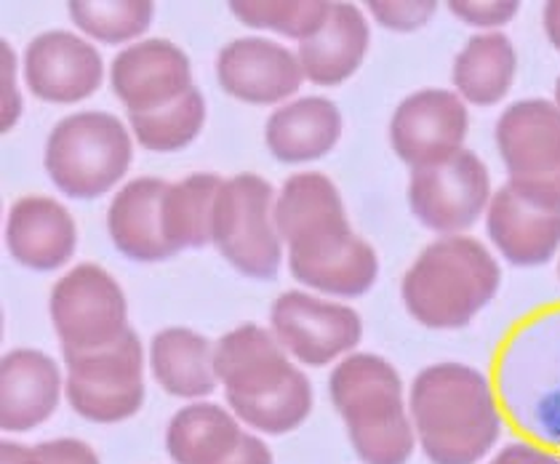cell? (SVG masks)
<instances>
[{"instance_id":"2","label":"cell","mask_w":560,"mask_h":464,"mask_svg":"<svg viewBox=\"0 0 560 464\" xmlns=\"http://www.w3.org/2000/svg\"><path fill=\"white\" fill-rule=\"evenodd\" d=\"M499 289V265L478 241L446 235L430 243L404 278V302L422 326L462 328Z\"/></svg>"},{"instance_id":"12","label":"cell","mask_w":560,"mask_h":464,"mask_svg":"<svg viewBox=\"0 0 560 464\" xmlns=\"http://www.w3.org/2000/svg\"><path fill=\"white\" fill-rule=\"evenodd\" d=\"M219 85L246 105H278L304 81L300 57L265 38H237L217 57Z\"/></svg>"},{"instance_id":"15","label":"cell","mask_w":560,"mask_h":464,"mask_svg":"<svg viewBox=\"0 0 560 464\" xmlns=\"http://www.w3.org/2000/svg\"><path fill=\"white\" fill-rule=\"evenodd\" d=\"M214 366L228 395H243V398L272 393L296 371L285 358L276 334L254 323L237 326L217 341Z\"/></svg>"},{"instance_id":"38","label":"cell","mask_w":560,"mask_h":464,"mask_svg":"<svg viewBox=\"0 0 560 464\" xmlns=\"http://www.w3.org/2000/svg\"><path fill=\"white\" fill-rule=\"evenodd\" d=\"M222 464H272V454L259 438L246 436V432H243L241 443L235 445L233 454H230Z\"/></svg>"},{"instance_id":"9","label":"cell","mask_w":560,"mask_h":464,"mask_svg":"<svg viewBox=\"0 0 560 464\" xmlns=\"http://www.w3.org/2000/svg\"><path fill=\"white\" fill-rule=\"evenodd\" d=\"M467 137V107L452 91H417L395 109L389 142L411 169L435 166L462 152Z\"/></svg>"},{"instance_id":"31","label":"cell","mask_w":560,"mask_h":464,"mask_svg":"<svg viewBox=\"0 0 560 464\" xmlns=\"http://www.w3.org/2000/svg\"><path fill=\"white\" fill-rule=\"evenodd\" d=\"M334 3L328 0H246L230 3V11L248 27L276 30L294 40H307L324 27Z\"/></svg>"},{"instance_id":"20","label":"cell","mask_w":560,"mask_h":464,"mask_svg":"<svg viewBox=\"0 0 560 464\" xmlns=\"http://www.w3.org/2000/svg\"><path fill=\"white\" fill-rule=\"evenodd\" d=\"M166 182L133 179L113 198L107 211V230L115 248L137 262H161L176 254L161 228V200Z\"/></svg>"},{"instance_id":"4","label":"cell","mask_w":560,"mask_h":464,"mask_svg":"<svg viewBox=\"0 0 560 464\" xmlns=\"http://www.w3.org/2000/svg\"><path fill=\"white\" fill-rule=\"evenodd\" d=\"M67 363V401L72 411L96 425H115L142 408V345L137 334L126 332L100 350L62 347Z\"/></svg>"},{"instance_id":"5","label":"cell","mask_w":560,"mask_h":464,"mask_svg":"<svg viewBox=\"0 0 560 464\" xmlns=\"http://www.w3.org/2000/svg\"><path fill=\"white\" fill-rule=\"evenodd\" d=\"M272 209V187L257 174L233 176L217 195L211 241L219 254L248 278H276L283 259V241Z\"/></svg>"},{"instance_id":"34","label":"cell","mask_w":560,"mask_h":464,"mask_svg":"<svg viewBox=\"0 0 560 464\" xmlns=\"http://www.w3.org/2000/svg\"><path fill=\"white\" fill-rule=\"evenodd\" d=\"M448 11L472 27H499L517 14V3L515 0H459L448 3Z\"/></svg>"},{"instance_id":"17","label":"cell","mask_w":560,"mask_h":464,"mask_svg":"<svg viewBox=\"0 0 560 464\" xmlns=\"http://www.w3.org/2000/svg\"><path fill=\"white\" fill-rule=\"evenodd\" d=\"M57 363L40 350H14L0 360V427L27 432L44 425L59 406Z\"/></svg>"},{"instance_id":"21","label":"cell","mask_w":560,"mask_h":464,"mask_svg":"<svg viewBox=\"0 0 560 464\" xmlns=\"http://www.w3.org/2000/svg\"><path fill=\"white\" fill-rule=\"evenodd\" d=\"M369 51V24L352 3H334L324 27L300 43L302 72L310 83L339 85L358 70Z\"/></svg>"},{"instance_id":"3","label":"cell","mask_w":560,"mask_h":464,"mask_svg":"<svg viewBox=\"0 0 560 464\" xmlns=\"http://www.w3.org/2000/svg\"><path fill=\"white\" fill-rule=\"evenodd\" d=\"M131 163V137L107 113H75L51 128L46 171L70 198H100L118 185Z\"/></svg>"},{"instance_id":"26","label":"cell","mask_w":560,"mask_h":464,"mask_svg":"<svg viewBox=\"0 0 560 464\" xmlns=\"http://www.w3.org/2000/svg\"><path fill=\"white\" fill-rule=\"evenodd\" d=\"M224 179L217 174H192L168 185L161 200V228L176 252L211 241L214 206Z\"/></svg>"},{"instance_id":"39","label":"cell","mask_w":560,"mask_h":464,"mask_svg":"<svg viewBox=\"0 0 560 464\" xmlns=\"http://www.w3.org/2000/svg\"><path fill=\"white\" fill-rule=\"evenodd\" d=\"M491 464H560V462L556 460V456L534 449V445L515 443V445H508V449H504Z\"/></svg>"},{"instance_id":"24","label":"cell","mask_w":560,"mask_h":464,"mask_svg":"<svg viewBox=\"0 0 560 464\" xmlns=\"http://www.w3.org/2000/svg\"><path fill=\"white\" fill-rule=\"evenodd\" d=\"M150 366L158 384L176 398H206L219 384L214 347L190 328H166L155 334Z\"/></svg>"},{"instance_id":"1","label":"cell","mask_w":560,"mask_h":464,"mask_svg":"<svg viewBox=\"0 0 560 464\" xmlns=\"http://www.w3.org/2000/svg\"><path fill=\"white\" fill-rule=\"evenodd\" d=\"M411 422L432 464L480 462L502 430L489 380L462 363L430 366L417 376Z\"/></svg>"},{"instance_id":"35","label":"cell","mask_w":560,"mask_h":464,"mask_svg":"<svg viewBox=\"0 0 560 464\" xmlns=\"http://www.w3.org/2000/svg\"><path fill=\"white\" fill-rule=\"evenodd\" d=\"M508 185L528 204L560 213V169L550 171V174L532 176V179H510Z\"/></svg>"},{"instance_id":"10","label":"cell","mask_w":560,"mask_h":464,"mask_svg":"<svg viewBox=\"0 0 560 464\" xmlns=\"http://www.w3.org/2000/svg\"><path fill=\"white\" fill-rule=\"evenodd\" d=\"M276 230L289 254L315 252L352 235L334 182L315 171L294 174L276 200Z\"/></svg>"},{"instance_id":"18","label":"cell","mask_w":560,"mask_h":464,"mask_svg":"<svg viewBox=\"0 0 560 464\" xmlns=\"http://www.w3.org/2000/svg\"><path fill=\"white\" fill-rule=\"evenodd\" d=\"M5 243L11 256L30 270H57L75 254V222L62 204L33 195L11 209L5 222Z\"/></svg>"},{"instance_id":"8","label":"cell","mask_w":560,"mask_h":464,"mask_svg":"<svg viewBox=\"0 0 560 464\" xmlns=\"http://www.w3.org/2000/svg\"><path fill=\"white\" fill-rule=\"evenodd\" d=\"M272 334L291 356L307 366H326L361 341L363 326L355 310L324 302L304 291L278 297L270 313Z\"/></svg>"},{"instance_id":"36","label":"cell","mask_w":560,"mask_h":464,"mask_svg":"<svg viewBox=\"0 0 560 464\" xmlns=\"http://www.w3.org/2000/svg\"><path fill=\"white\" fill-rule=\"evenodd\" d=\"M40 464H100L91 445L75 438H59V441H48L35 445Z\"/></svg>"},{"instance_id":"37","label":"cell","mask_w":560,"mask_h":464,"mask_svg":"<svg viewBox=\"0 0 560 464\" xmlns=\"http://www.w3.org/2000/svg\"><path fill=\"white\" fill-rule=\"evenodd\" d=\"M20 107L22 100L16 94V85H14V54L9 51V46L3 43V131H9L11 126L16 124L20 118Z\"/></svg>"},{"instance_id":"23","label":"cell","mask_w":560,"mask_h":464,"mask_svg":"<svg viewBox=\"0 0 560 464\" xmlns=\"http://www.w3.org/2000/svg\"><path fill=\"white\" fill-rule=\"evenodd\" d=\"M289 265L300 283L331 297L366 294L380 272L374 248L355 232L315 252L289 254Z\"/></svg>"},{"instance_id":"25","label":"cell","mask_w":560,"mask_h":464,"mask_svg":"<svg viewBox=\"0 0 560 464\" xmlns=\"http://www.w3.org/2000/svg\"><path fill=\"white\" fill-rule=\"evenodd\" d=\"M241 436V425L222 406L192 403L168 422L166 449L176 464H222Z\"/></svg>"},{"instance_id":"28","label":"cell","mask_w":560,"mask_h":464,"mask_svg":"<svg viewBox=\"0 0 560 464\" xmlns=\"http://www.w3.org/2000/svg\"><path fill=\"white\" fill-rule=\"evenodd\" d=\"M233 411L254 430L267 436H283L296 430L313 411V387L302 371H294L278 390L259 395V398H243V395H228Z\"/></svg>"},{"instance_id":"14","label":"cell","mask_w":560,"mask_h":464,"mask_svg":"<svg viewBox=\"0 0 560 464\" xmlns=\"http://www.w3.org/2000/svg\"><path fill=\"white\" fill-rule=\"evenodd\" d=\"M328 390L347 430L382 425L406 414L404 382L398 371L380 356L361 352V356L345 358L334 369Z\"/></svg>"},{"instance_id":"19","label":"cell","mask_w":560,"mask_h":464,"mask_svg":"<svg viewBox=\"0 0 560 464\" xmlns=\"http://www.w3.org/2000/svg\"><path fill=\"white\" fill-rule=\"evenodd\" d=\"M486 224L494 246L513 265H545L560 246V213L528 204L510 185L491 198Z\"/></svg>"},{"instance_id":"42","label":"cell","mask_w":560,"mask_h":464,"mask_svg":"<svg viewBox=\"0 0 560 464\" xmlns=\"http://www.w3.org/2000/svg\"><path fill=\"white\" fill-rule=\"evenodd\" d=\"M556 105L560 107V78H558V85H556Z\"/></svg>"},{"instance_id":"30","label":"cell","mask_w":560,"mask_h":464,"mask_svg":"<svg viewBox=\"0 0 560 464\" xmlns=\"http://www.w3.org/2000/svg\"><path fill=\"white\" fill-rule=\"evenodd\" d=\"M67 11L75 27L107 46L139 38L155 14L148 0H75Z\"/></svg>"},{"instance_id":"22","label":"cell","mask_w":560,"mask_h":464,"mask_svg":"<svg viewBox=\"0 0 560 464\" xmlns=\"http://www.w3.org/2000/svg\"><path fill=\"white\" fill-rule=\"evenodd\" d=\"M342 134V115L324 96H304L278 107L267 120V148L283 163L318 161Z\"/></svg>"},{"instance_id":"32","label":"cell","mask_w":560,"mask_h":464,"mask_svg":"<svg viewBox=\"0 0 560 464\" xmlns=\"http://www.w3.org/2000/svg\"><path fill=\"white\" fill-rule=\"evenodd\" d=\"M347 436L363 464H406L417 443V430L406 414L382 425L352 427Z\"/></svg>"},{"instance_id":"6","label":"cell","mask_w":560,"mask_h":464,"mask_svg":"<svg viewBox=\"0 0 560 464\" xmlns=\"http://www.w3.org/2000/svg\"><path fill=\"white\" fill-rule=\"evenodd\" d=\"M48 310L62 347L72 350H100L129 332L124 291L96 265L67 272L54 286Z\"/></svg>"},{"instance_id":"27","label":"cell","mask_w":560,"mask_h":464,"mask_svg":"<svg viewBox=\"0 0 560 464\" xmlns=\"http://www.w3.org/2000/svg\"><path fill=\"white\" fill-rule=\"evenodd\" d=\"M515 67V48L504 35H478L456 57L454 85L472 105H497L513 85Z\"/></svg>"},{"instance_id":"33","label":"cell","mask_w":560,"mask_h":464,"mask_svg":"<svg viewBox=\"0 0 560 464\" xmlns=\"http://www.w3.org/2000/svg\"><path fill=\"white\" fill-rule=\"evenodd\" d=\"M438 5L430 0H376L369 3V11L382 27L398 30V33H411V30L424 27L435 14Z\"/></svg>"},{"instance_id":"7","label":"cell","mask_w":560,"mask_h":464,"mask_svg":"<svg viewBox=\"0 0 560 464\" xmlns=\"http://www.w3.org/2000/svg\"><path fill=\"white\" fill-rule=\"evenodd\" d=\"M409 204L424 228L456 235L472 228L491 204V182L483 161L470 150L435 166L411 169Z\"/></svg>"},{"instance_id":"41","label":"cell","mask_w":560,"mask_h":464,"mask_svg":"<svg viewBox=\"0 0 560 464\" xmlns=\"http://www.w3.org/2000/svg\"><path fill=\"white\" fill-rule=\"evenodd\" d=\"M545 33L560 51V0H552V3L545 5Z\"/></svg>"},{"instance_id":"40","label":"cell","mask_w":560,"mask_h":464,"mask_svg":"<svg viewBox=\"0 0 560 464\" xmlns=\"http://www.w3.org/2000/svg\"><path fill=\"white\" fill-rule=\"evenodd\" d=\"M0 464H40L35 449H27L22 443L3 441L0 443Z\"/></svg>"},{"instance_id":"11","label":"cell","mask_w":560,"mask_h":464,"mask_svg":"<svg viewBox=\"0 0 560 464\" xmlns=\"http://www.w3.org/2000/svg\"><path fill=\"white\" fill-rule=\"evenodd\" d=\"M113 91L129 113H152L192 89L187 54L172 40H139L113 59Z\"/></svg>"},{"instance_id":"13","label":"cell","mask_w":560,"mask_h":464,"mask_svg":"<svg viewBox=\"0 0 560 464\" xmlns=\"http://www.w3.org/2000/svg\"><path fill=\"white\" fill-rule=\"evenodd\" d=\"M24 81L38 100L72 105L100 89L102 57L89 40L54 30L38 35L24 51Z\"/></svg>"},{"instance_id":"29","label":"cell","mask_w":560,"mask_h":464,"mask_svg":"<svg viewBox=\"0 0 560 464\" xmlns=\"http://www.w3.org/2000/svg\"><path fill=\"white\" fill-rule=\"evenodd\" d=\"M206 120V105L198 89H190L172 105L152 113H129L133 137L152 152H176L192 142Z\"/></svg>"},{"instance_id":"16","label":"cell","mask_w":560,"mask_h":464,"mask_svg":"<svg viewBox=\"0 0 560 464\" xmlns=\"http://www.w3.org/2000/svg\"><path fill=\"white\" fill-rule=\"evenodd\" d=\"M497 148L510 179H532L560 169V107L526 100L504 109Z\"/></svg>"}]
</instances>
